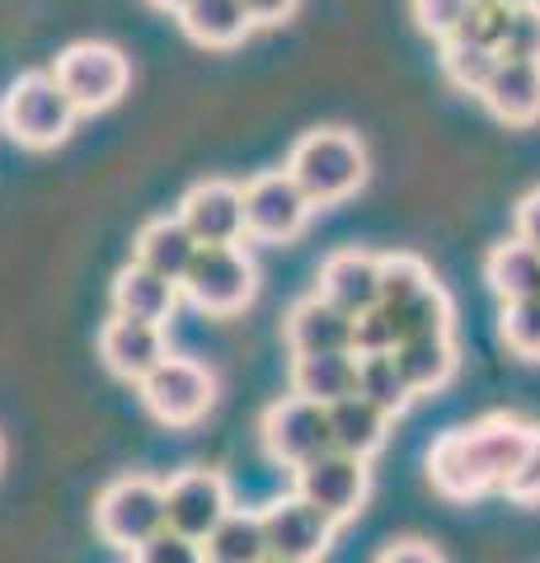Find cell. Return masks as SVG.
<instances>
[{"label":"cell","mask_w":540,"mask_h":563,"mask_svg":"<svg viewBox=\"0 0 540 563\" xmlns=\"http://www.w3.org/2000/svg\"><path fill=\"white\" fill-rule=\"evenodd\" d=\"M231 507V484L217 470H184L165 484V526L198 544L217 531V521Z\"/></svg>","instance_id":"7c38bea8"},{"label":"cell","mask_w":540,"mask_h":563,"mask_svg":"<svg viewBox=\"0 0 540 563\" xmlns=\"http://www.w3.org/2000/svg\"><path fill=\"white\" fill-rule=\"evenodd\" d=\"M0 465H5V442H0Z\"/></svg>","instance_id":"b9f144b4"},{"label":"cell","mask_w":540,"mask_h":563,"mask_svg":"<svg viewBox=\"0 0 540 563\" xmlns=\"http://www.w3.org/2000/svg\"><path fill=\"white\" fill-rule=\"evenodd\" d=\"M146 5H155V10H165V14H169V10H174V14H179V10L188 5V0H146Z\"/></svg>","instance_id":"ab89813d"},{"label":"cell","mask_w":540,"mask_h":563,"mask_svg":"<svg viewBox=\"0 0 540 563\" xmlns=\"http://www.w3.org/2000/svg\"><path fill=\"white\" fill-rule=\"evenodd\" d=\"M95 531L113 550H142L151 536L165 531V484L151 474H123L95 498Z\"/></svg>","instance_id":"277c9868"},{"label":"cell","mask_w":540,"mask_h":563,"mask_svg":"<svg viewBox=\"0 0 540 563\" xmlns=\"http://www.w3.org/2000/svg\"><path fill=\"white\" fill-rule=\"evenodd\" d=\"M513 10H517V5H498V0H470L465 20H461V29L451 33V38H470V43H484V47L498 52L503 33H508Z\"/></svg>","instance_id":"4dcf8cb0"},{"label":"cell","mask_w":540,"mask_h":563,"mask_svg":"<svg viewBox=\"0 0 540 563\" xmlns=\"http://www.w3.org/2000/svg\"><path fill=\"white\" fill-rule=\"evenodd\" d=\"M264 563H291V559H264Z\"/></svg>","instance_id":"7bdbcfd3"},{"label":"cell","mask_w":540,"mask_h":563,"mask_svg":"<svg viewBox=\"0 0 540 563\" xmlns=\"http://www.w3.org/2000/svg\"><path fill=\"white\" fill-rule=\"evenodd\" d=\"M409 10H414V24L423 29L428 38L447 43L451 33L461 29L465 10H470V0H409Z\"/></svg>","instance_id":"d6a6232c"},{"label":"cell","mask_w":540,"mask_h":563,"mask_svg":"<svg viewBox=\"0 0 540 563\" xmlns=\"http://www.w3.org/2000/svg\"><path fill=\"white\" fill-rule=\"evenodd\" d=\"M316 202L301 192V184L287 169H268L245 184V235L264 244H287L310 225Z\"/></svg>","instance_id":"30bf717a"},{"label":"cell","mask_w":540,"mask_h":563,"mask_svg":"<svg viewBox=\"0 0 540 563\" xmlns=\"http://www.w3.org/2000/svg\"><path fill=\"white\" fill-rule=\"evenodd\" d=\"M357 395H367L376 409H386L390 418H399L414 404V390L405 372H399L395 352H367V357H357Z\"/></svg>","instance_id":"484cf974"},{"label":"cell","mask_w":540,"mask_h":563,"mask_svg":"<svg viewBox=\"0 0 540 563\" xmlns=\"http://www.w3.org/2000/svg\"><path fill=\"white\" fill-rule=\"evenodd\" d=\"M179 24L198 47H235L254 29L245 0H188L179 10Z\"/></svg>","instance_id":"cb8c5ba5"},{"label":"cell","mask_w":540,"mask_h":563,"mask_svg":"<svg viewBox=\"0 0 540 563\" xmlns=\"http://www.w3.org/2000/svg\"><path fill=\"white\" fill-rule=\"evenodd\" d=\"M480 103L508 128H531L540 122V62L498 57L489 85L480 90Z\"/></svg>","instance_id":"2e32d148"},{"label":"cell","mask_w":540,"mask_h":563,"mask_svg":"<svg viewBox=\"0 0 540 563\" xmlns=\"http://www.w3.org/2000/svg\"><path fill=\"white\" fill-rule=\"evenodd\" d=\"M296 474V493H301L306 503H316L329 521H353L362 512V503H367L372 493V470L362 455H348V451H320L316 461H306Z\"/></svg>","instance_id":"9c48e42d"},{"label":"cell","mask_w":540,"mask_h":563,"mask_svg":"<svg viewBox=\"0 0 540 563\" xmlns=\"http://www.w3.org/2000/svg\"><path fill=\"white\" fill-rule=\"evenodd\" d=\"M395 362H399V372H405L414 395H432V390H442V385L456 376L461 352H456V343H451V333H428V339H405L399 343Z\"/></svg>","instance_id":"603a6c76"},{"label":"cell","mask_w":540,"mask_h":563,"mask_svg":"<svg viewBox=\"0 0 540 563\" xmlns=\"http://www.w3.org/2000/svg\"><path fill=\"white\" fill-rule=\"evenodd\" d=\"M136 390H142V404L155 422H165V428H194V422L207 418V409L217 404V376L207 372L202 362L174 357L169 352Z\"/></svg>","instance_id":"52a82bcc"},{"label":"cell","mask_w":540,"mask_h":563,"mask_svg":"<svg viewBox=\"0 0 540 563\" xmlns=\"http://www.w3.org/2000/svg\"><path fill=\"white\" fill-rule=\"evenodd\" d=\"M353 320L357 314L339 310L324 296H306L287 310V347L291 357H306V352H353Z\"/></svg>","instance_id":"e0dca14e"},{"label":"cell","mask_w":540,"mask_h":563,"mask_svg":"<svg viewBox=\"0 0 540 563\" xmlns=\"http://www.w3.org/2000/svg\"><path fill=\"white\" fill-rule=\"evenodd\" d=\"M202 554H207V563H264L268 559L264 517L231 507V512L217 521V531L202 540Z\"/></svg>","instance_id":"d4e9b609"},{"label":"cell","mask_w":540,"mask_h":563,"mask_svg":"<svg viewBox=\"0 0 540 563\" xmlns=\"http://www.w3.org/2000/svg\"><path fill=\"white\" fill-rule=\"evenodd\" d=\"M536 428L513 413L480 418L470 428H451L428 446V484L451 503H470L484 493H503Z\"/></svg>","instance_id":"6da1fadb"},{"label":"cell","mask_w":540,"mask_h":563,"mask_svg":"<svg viewBox=\"0 0 540 563\" xmlns=\"http://www.w3.org/2000/svg\"><path fill=\"white\" fill-rule=\"evenodd\" d=\"M76 118H80V109L57 85L52 70H29V76L14 80L5 99H0V128L10 132L14 146H29V151L62 146V141L76 132Z\"/></svg>","instance_id":"3957f363"},{"label":"cell","mask_w":540,"mask_h":563,"mask_svg":"<svg viewBox=\"0 0 540 563\" xmlns=\"http://www.w3.org/2000/svg\"><path fill=\"white\" fill-rule=\"evenodd\" d=\"M132 563H207V554H202L198 540H188V536L165 526V531L151 536L142 550H132Z\"/></svg>","instance_id":"836d02e7"},{"label":"cell","mask_w":540,"mask_h":563,"mask_svg":"<svg viewBox=\"0 0 540 563\" xmlns=\"http://www.w3.org/2000/svg\"><path fill=\"white\" fill-rule=\"evenodd\" d=\"M287 174L316 207H339L367 184V146L348 128H316L291 146Z\"/></svg>","instance_id":"7a4b0ae2"},{"label":"cell","mask_w":540,"mask_h":563,"mask_svg":"<svg viewBox=\"0 0 540 563\" xmlns=\"http://www.w3.org/2000/svg\"><path fill=\"white\" fill-rule=\"evenodd\" d=\"M484 282H489V291L503 306L540 296V250H531V244L517 235L494 244V250L484 254Z\"/></svg>","instance_id":"7402d4cb"},{"label":"cell","mask_w":540,"mask_h":563,"mask_svg":"<svg viewBox=\"0 0 540 563\" xmlns=\"http://www.w3.org/2000/svg\"><path fill=\"white\" fill-rule=\"evenodd\" d=\"M498 5H527V0H498Z\"/></svg>","instance_id":"60d3db41"},{"label":"cell","mask_w":540,"mask_h":563,"mask_svg":"<svg viewBox=\"0 0 540 563\" xmlns=\"http://www.w3.org/2000/svg\"><path fill=\"white\" fill-rule=\"evenodd\" d=\"M428 287H432V273L418 254H386L381 258V306H405Z\"/></svg>","instance_id":"f546056e"},{"label":"cell","mask_w":540,"mask_h":563,"mask_svg":"<svg viewBox=\"0 0 540 563\" xmlns=\"http://www.w3.org/2000/svg\"><path fill=\"white\" fill-rule=\"evenodd\" d=\"M179 221L198 244H240L245 240V188L202 179L179 198Z\"/></svg>","instance_id":"4fadbf2b"},{"label":"cell","mask_w":540,"mask_h":563,"mask_svg":"<svg viewBox=\"0 0 540 563\" xmlns=\"http://www.w3.org/2000/svg\"><path fill=\"white\" fill-rule=\"evenodd\" d=\"M498 57L540 62V0H527V5L513 10L508 33H503V43H498Z\"/></svg>","instance_id":"1f68e13d"},{"label":"cell","mask_w":540,"mask_h":563,"mask_svg":"<svg viewBox=\"0 0 540 563\" xmlns=\"http://www.w3.org/2000/svg\"><path fill=\"white\" fill-rule=\"evenodd\" d=\"M258 291V268L240 244H202L194 268L184 277V296L194 301L202 314L231 320L240 314Z\"/></svg>","instance_id":"5b68a950"},{"label":"cell","mask_w":540,"mask_h":563,"mask_svg":"<svg viewBox=\"0 0 540 563\" xmlns=\"http://www.w3.org/2000/svg\"><path fill=\"white\" fill-rule=\"evenodd\" d=\"M498 339L508 343L513 357L540 362V296H527V301H508V306H503Z\"/></svg>","instance_id":"f1b7e54d"},{"label":"cell","mask_w":540,"mask_h":563,"mask_svg":"<svg viewBox=\"0 0 540 563\" xmlns=\"http://www.w3.org/2000/svg\"><path fill=\"white\" fill-rule=\"evenodd\" d=\"M245 10H250V20H254V29H273V24H283V20H291L296 0H245Z\"/></svg>","instance_id":"f35d334b"},{"label":"cell","mask_w":540,"mask_h":563,"mask_svg":"<svg viewBox=\"0 0 540 563\" xmlns=\"http://www.w3.org/2000/svg\"><path fill=\"white\" fill-rule=\"evenodd\" d=\"M316 291L348 314H367L381 306V258L362 250H339L320 263Z\"/></svg>","instance_id":"9a60e30c"},{"label":"cell","mask_w":540,"mask_h":563,"mask_svg":"<svg viewBox=\"0 0 540 563\" xmlns=\"http://www.w3.org/2000/svg\"><path fill=\"white\" fill-rule=\"evenodd\" d=\"M498 66V52L484 47V43H470V38H447L442 43V76L456 85L461 95H480L489 85Z\"/></svg>","instance_id":"83f0119b"},{"label":"cell","mask_w":540,"mask_h":563,"mask_svg":"<svg viewBox=\"0 0 540 563\" xmlns=\"http://www.w3.org/2000/svg\"><path fill=\"white\" fill-rule=\"evenodd\" d=\"M258 517H264L268 559H291V563H320L339 531V521H329L320 507L306 503L296 488L283 493V498H273Z\"/></svg>","instance_id":"8fae6325"},{"label":"cell","mask_w":540,"mask_h":563,"mask_svg":"<svg viewBox=\"0 0 540 563\" xmlns=\"http://www.w3.org/2000/svg\"><path fill=\"white\" fill-rule=\"evenodd\" d=\"M291 395L316 399L324 409L357 395V352H306V357H291Z\"/></svg>","instance_id":"ffe728a7"},{"label":"cell","mask_w":540,"mask_h":563,"mask_svg":"<svg viewBox=\"0 0 540 563\" xmlns=\"http://www.w3.org/2000/svg\"><path fill=\"white\" fill-rule=\"evenodd\" d=\"M353 352L367 357V352H395V329H390V314L386 310H367L353 320Z\"/></svg>","instance_id":"d590c367"},{"label":"cell","mask_w":540,"mask_h":563,"mask_svg":"<svg viewBox=\"0 0 540 563\" xmlns=\"http://www.w3.org/2000/svg\"><path fill=\"white\" fill-rule=\"evenodd\" d=\"M165 357H169V343H165L161 324H142V320H123V314H113V320L99 329L103 372L128 380V385H142Z\"/></svg>","instance_id":"5bb4252c"},{"label":"cell","mask_w":540,"mask_h":563,"mask_svg":"<svg viewBox=\"0 0 540 563\" xmlns=\"http://www.w3.org/2000/svg\"><path fill=\"white\" fill-rule=\"evenodd\" d=\"M517 240H527L531 250H540V188H531L517 202Z\"/></svg>","instance_id":"74e56055"},{"label":"cell","mask_w":540,"mask_h":563,"mask_svg":"<svg viewBox=\"0 0 540 563\" xmlns=\"http://www.w3.org/2000/svg\"><path fill=\"white\" fill-rule=\"evenodd\" d=\"M179 282H169L161 273H151L146 263H128L123 273L113 277V291H109V301H113V314H123V320H142V324H169L174 320V310H179Z\"/></svg>","instance_id":"ac0fdd59"},{"label":"cell","mask_w":540,"mask_h":563,"mask_svg":"<svg viewBox=\"0 0 540 563\" xmlns=\"http://www.w3.org/2000/svg\"><path fill=\"white\" fill-rule=\"evenodd\" d=\"M390 314V329H395V347L405 339H428V333H451V301L447 291L432 282L428 291H418L414 301L405 306H381Z\"/></svg>","instance_id":"4316f807"},{"label":"cell","mask_w":540,"mask_h":563,"mask_svg":"<svg viewBox=\"0 0 540 563\" xmlns=\"http://www.w3.org/2000/svg\"><path fill=\"white\" fill-rule=\"evenodd\" d=\"M52 76H57V85L71 95L80 113H103L128 95L132 66L113 43H71L52 66Z\"/></svg>","instance_id":"8992f818"},{"label":"cell","mask_w":540,"mask_h":563,"mask_svg":"<svg viewBox=\"0 0 540 563\" xmlns=\"http://www.w3.org/2000/svg\"><path fill=\"white\" fill-rule=\"evenodd\" d=\"M503 498H513L521 507H536L540 503V428L531 437V446L521 451V461L517 470L508 474V484H503Z\"/></svg>","instance_id":"e575fe53"},{"label":"cell","mask_w":540,"mask_h":563,"mask_svg":"<svg viewBox=\"0 0 540 563\" xmlns=\"http://www.w3.org/2000/svg\"><path fill=\"white\" fill-rule=\"evenodd\" d=\"M198 250H202V244L179 221V211H174V217H155V221H146L142 231H136L132 258L146 263L151 273H161V277H169V282H179V287H184V277H188V268H194Z\"/></svg>","instance_id":"d6986e66"},{"label":"cell","mask_w":540,"mask_h":563,"mask_svg":"<svg viewBox=\"0 0 540 563\" xmlns=\"http://www.w3.org/2000/svg\"><path fill=\"white\" fill-rule=\"evenodd\" d=\"M376 563H442V554L428 540H395L376 554Z\"/></svg>","instance_id":"8d00e7d4"},{"label":"cell","mask_w":540,"mask_h":563,"mask_svg":"<svg viewBox=\"0 0 540 563\" xmlns=\"http://www.w3.org/2000/svg\"><path fill=\"white\" fill-rule=\"evenodd\" d=\"M258 437H264L268 461L287 470H301L306 461H316L320 451L334 446V437H329V409L301 395H283L277 404H268L264 418H258Z\"/></svg>","instance_id":"ba28073f"},{"label":"cell","mask_w":540,"mask_h":563,"mask_svg":"<svg viewBox=\"0 0 540 563\" xmlns=\"http://www.w3.org/2000/svg\"><path fill=\"white\" fill-rule=\"evenodd\" d=\"M329 437H334V451L372 461L390 437V413L376 409L367 395H348L339 404H329Z\"/></svg>","instance_id":"44dd1931"}]
</instances>
